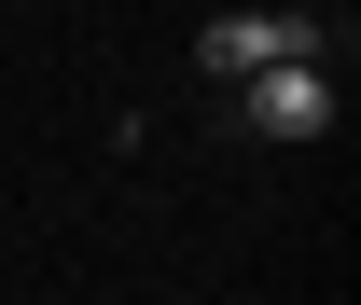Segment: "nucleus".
I'll use <instances>...</instances> for the list:
<instances>
[{"mask_svg": "<svg viewBox=\"0 0 361 305\" xmlns=\"http://www.w3.org/2000/svg\"><path fill=\"white\" fill-rule=\"evenodd\" d=\"M278 56H334V14H292V0H278V14H223V28L195 42V70H209V84H250Z\"/></svg>", "mask_w": 361, "mask_h": 305, "instance_id": "nucleus-1", "label": "nucleus"}, {"mask_svg": "<svg viewBox=\"0 0 361 305\" xmlns=\"http://www.w3.org/2000/svg\"><path fill=\"white\" fill-rule=\"evenodd\" d=\"M223 97H236L250 139H319L334 125V56H278V70H250V84H223Z\"/></svg>", "mask_w": 361, "mask_h": 305, "instance_id": "nucleus-2", "label": "nucleus"}]
</instances>
